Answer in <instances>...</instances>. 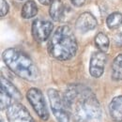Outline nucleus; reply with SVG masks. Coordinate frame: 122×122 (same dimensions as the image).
I'll return each mask as SVG.
<instances>
[{
	"label": "nucleus",
	"instance_id": "nucleus-17",
	"mask_svg": "<svg viewBox=\"0 0 122 122\" xmlns=\"http://www.w3.org/2000/svg\"><path fill=\"white\" fill-rule=\"evenodd\" d=\"M13 99L5 91L4 89H0V106H1V110H8V108L13 103Z\"/></svg>",
	"mask_w": 122,
	"mask_h": 122
},
{
	"label": "nucleus",
	"instance_id": "nucleus-2",
	"mask_svg": "<svg viewBox=\"0 0 122 122\" xmlns=\"http://www.w3.org/2000/svg\"><path fill=\"white\" fill-rule=\"evenodd\" d=\"M77 48L76 38L72 30L68 25H62L53 34L48 44V52L55 59L65 61L76 55Z\"/></svg>",
	"mask_w": 122,
	"mask_h": 122
},
{
	"label": "nucleus",
	"instance_id": "nucleus-21",
	"mask_svg": "<svg viewBox=\"0 0 122 122\" xmlns=\"http://www.w3.org/2000/svg\"><path fill=\"white\" fill-rule=\"evenodd\" d=\"M41 4H43V5H49V4H51V2L53 1V0H39Z\"/></svg>",
	"mask_w": 122,
	"mask_h": 122
},
{
	"label": "nucleus",
	"instance_id": "nucleus-9",
	"mask_svg": "<svg viewBox=\"0 0 122 122\" xmlns=\"http://www.w3.org/2000/svg\"><path fill=\"white\" fill-rule=\"evenodd\" d=\"M75 26L78 31L82 33H86L96 28L97 20L90 12H84L77 18Z\"/></svg>",
	"mask_w": 122,
	"mask_h": 122
},
{
	"label": "nucleus",
	"instance_id": "nucleus-19",
	"mask_svg": "<svg viewBox=\"0 0 122 122\" xmlns=\"http://www.w3.org/2000/svg\"><path fill=\"white\" fill-rule=\"evenodd\" d=\"M114 42L116 45L122 46V33H117L114 36Z\"/></svg>",
	"mask_w": 122,
	"mask_h": 122
},
{
	"label": "nucleus",
	"instance_id": "nucleus-11",
	"mask_svg": "<svg viewBox=\"0 0 122 122\" xmlns=\"http://www.w3.org/2000/svg\"><path fill=\"white\" fill-rule=\"evenodd\" d=\"M49 15L56 22H59L64 18L65 6L61 0H53L51 2L49 9Z\"/></svg>",
	"mask_w": 122,
	"mask_h": 122
},
{
	"label": "nucleus",
	"instance_id": "nucleus-13",
	"mask_svg": "<svg viewBox=\"0 0 122 122\" xmlns=\"http://www.w3.org/2000/svg\"><path fill=\"white\" fill-rule=\"evenodd\" d=\"M112 78L115 81H122V54L116 56L113 61Z\"/></svg>",
	"mask_w": 122,
	"mask_h": 122
},
{
	"label": "nucleus",
	"instance_id": "nucleus-12",
	"mask_svg": "<svg viewBox=\"0 0 122 122\" xmlns=\"http://www.w3.org/2000/svg\"><path fill=\"white\" fill-rule=\"evenodd\" d=\"M0 80H1V88L4 89L14 101H20L22 99L21 92L17 89V87L12 83H10L8 79H6L3 75H1Z\"/></svg>",
	"mask_w": 122,
	"mask_h": 122
},
{
	"label": "nucleus",
	"instance_id": "nucleus-8",
	"mask_svg": "<svg viewBox=\"0 0 122 122\" xmlns=\"http://www.w3.org/2000/svg\"><path fill=\"white\" fill-rule=\"evenodd\" d=\"M106 56L103 52H95L91 56L89 63V73L94 78H100L104 72Z\"/></svg>",
	"mask_w": 122,
	"mask_h": 122
},
{
	"label": "nucleus",
	"instance_id": "nucleus-5",
	"mask_svg": "<svg viewBox=\"0 0 122 122\" xmlns=\"http://www.w3.org/2000/svg\"><path fill=\"white\" fill-rule=\"evenodd\" d=\"M26 98L39 117L44 121L48 120L49 112L42 92L36 87H32L26 92Z\"/></svg>",
	"mask_w": 122,
	"mask_h": 122
},
{
	"label": "nucleus",
	"instance_id": "nucleus-4",
	"mask_svg": "<svg viewBox=\"0 0 122 122\" xmlns=\"http://www.w3.org/2000/svg\"><path fill=\"white\" fill-rule=\"evenodd\" d=\"M47 94L50 101L51 110L57 122H70V113L59 92L54 88H50L48 89Z\"/></svg>",
	"mask_w": 122,
	"mask_h": 122
},
{
	"label": "nucleus",
	"instance_id": "nucleus-6",
	"mask_svg": "<svg viewBox=\"0 0 122 122\" xmlns=\"http://www.w3.org/2000/svg\"><path fill=\"white\" fill-rule=\"evenodd\" d=\"M9 122H35L27 109L20 102H13L7 110Z\"/></svg>",
	"mask_w": 122,
	"mask_h": 122
},
{
	"label": "nucleus",
	"instance_id": "nucleus-1",
	"mask_svg": "<svg viewBox=\"0 0 122 122\" xmlns=\"http://www.w3.org/2000/svg\"><path fill=\"white\" fill-rule=\"evenodd\" d=\"M70 115L76 122H101L102 108L95 94L82 85L70 86L63 96Z\"/></svg>",
	"mask_w": 122,
	"mask_h": 122
},
{
	"label": "nucleus",
	"instance_id": "nucleus-14",
	"mask_svg": "<svg viewBox=\"0 0 122 122\" xmlns=\"http://www.w3.org/2000/svg\"><path fill=\"white\" fill-rule=\"evenodd\" d=\"M38 13V7L34 1H27L22 8L21 15L25 19H30L37 15Z\"/></svg>",
	"mask_w": 122,
	"mask_h": 122
},
{
	"label": "nucleus",
	"instance_id": "nucleus-18",
	"mask_svg": "<svg viewBox=\"0 0 122 122\" xmlns=\"http://www.w3.org/2000/svg\"><path fill=\"white\" fill-rule=\"evenodd\" d=\"M9 12V5L6 0H0V16L4 17Z\"/></svg>",
	"mask_w": 122,
	"mask_h": 122
},
{
	"label": "nucleus",
	"instance_id": "nucleus-7",
	"mask_svg": "<svg viewBox=\"0 0 122 122\" xmlns=\"http://www.w3.org/2000/svg\"><path fill=\"white\" fill-rule=\"evenodd\" d=\"M54 25L44 19H37L32 24V36L38 42H43L50 37Z\"/></svg>",
	"mask_w": 122,
	"mask_h": 122
},
{
	"label": "nucleus",
	"instance_id": "nucleus-20",
	"mask_svg": "<svg viewBox=\"0 0 122 122\" xmlns=\"http://www.w3.org/2000/svg\"><path fill=\"white\" fill-rule=\"evenodd\" d=\"M71 2L75 7H82V6L85 4L86 0H71Z\"/></svg>",
	"mask_w": 122,
	"mask_h": 122
},
{
	"label": "nucleus",
	"instance_id": "nucleus-3",
	"mask_svg": "<svg viewBox=\"0 0 122 122\" xmlns=\"http://www.w3.org/2000/svg\"><path fill=\"white\" fill-rule=\"evenodd\" d=\"M3 60L8 68L17 76L26 81H36L39 78V70L30 57L21 50L8 48L3 52Z\"/></svg>",
	"mask_w": 122,
	"mask_h": 122
},
{
	"label": "nucleus",
	"instance_id": "nucleus-10",
	"mask_svg": "<svg viewBox=\"0 0 122 122\" xmlns=\"http://www.w3.org/2000/svg\"><path fill=\"white\" fill-rule=\"evenodd\" d=\"M109 114L115 122H122V95L115 97L109 104Z\"/></svg>",
	"mask_w": 122,
	"mask_h": 122
},
{
	"label": "nucleus",
	"instance_id": "nucleus-16",
	"mask_svg": "<svg viewBox=\"0 0 122 122\" xmlns=\"http://www.w3.org/2000/svg\"><path fill=\"white\" fill-rule=\"evenodd\" d=\"M106 24L110 29H116L119 27L122 24V13L118 11L111 13L107 18Z\"/></svg>",
	"mask_w": 122,
	"mask_h": 122
},
{
	"label": "nucleus",
	"instance_id": "nucleus-15",
	"mask_svg": "<svg viewBox=\"0 0 122 122\" xmlns=\"http://www.w3.org/2000/svg\"><path fill=\"white\" fill-rule=\"evenodd\" d=\"M95 45L97 46V48L101 51V52H103V53H106L109 49V46H110V41H109V39L106 35L102 32H100L96 35L95 37Z\"/></svg>",
	"mask_w": 122,
	"mask_h": 122
}]
</instances>
